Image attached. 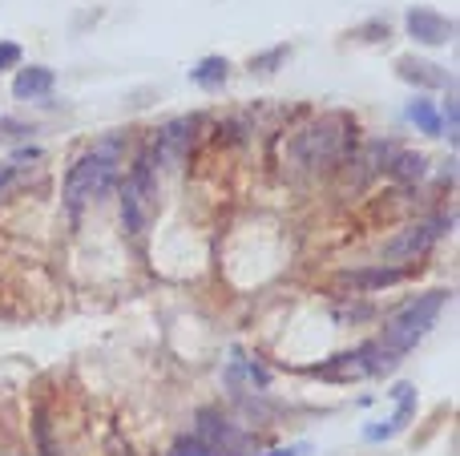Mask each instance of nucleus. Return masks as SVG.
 I'll return each mask as SVG.
<instances>
[{"instance_id": "1", "label": "nucleus", "mask_w": 460, "mask_h": 456, "mask_svg": "<svg viewBox=\"0 0 460 456\" xmlns=\"http://www.w3.org/2000/svg\"><path fill=\"white\" fill-rule=\"evenodd\" d=\"M118 166H121L118 137H105V142H97L93 150L81 153V158L73 162L69 178H65V206H69V215H81V206H85V202H93L97 194L110 190Z\"/></svg>"}, {"instance_id": "2", "label": "nucleus", "mask_w": 460, "mask_h": 456, "mask_svg": "<svg viewBox=\"0 0 460 456\" xmlns=\"http://www.w3.org/2000/svg\"><path fill=\"white\" fill-rule=\"evenodd\" d=\"M445 299H448V291H429V295H420L416 303H408L404 311H396V315L388 320V328H384V339H380V344L388 347L392 355L412 352V347L420 344L424 336H429L432 323H437V315H440V307H445Z\"/></svg>"}, {"instance_id": "3", "label": "nucleus", "mask_w": 460, "mask_h": 456, "mask_svg": "<svg viewBox=\"0 0 460 456\" xmlns=\"http://www.w3.org/2000/svg\"><path fill=\"white\" fill-rule=\"evenodd\" d=\"M351 137V121L343 113H332V118H319L315 126H307L299 137H295L291 150L299 153L303 166H327V162L343 158Z\"/></svg>"}, {"instance_id": "4", "label": "nucleus", "mask_w": 460, "mask_h": 456, "mask_svg": "<svg viewBox=\"0 0 460 456\" xmlns=\"http://www.w3.org/2000/svg\"><path fill=\"white\" fill-rule=\"evenodd\" d=\"M154 210H158V182H154L150 162H137L134 174L121 186V223L129 234H146Z\"/></svg>"}, {"instance_id": "5", "label": "nucleus", "mask_w": 460, "mask_h": 456, "mask_svg": "<svg viewBox=\"0 0 460 456\" xmlns=\"http://www.w3.org/2000/svg\"><path fill=\"white\" fill-rule=\"evenodd\" d=\"M445 226H453V218H437V223H424V226H408L404 234H396V239L384 247V259H388V263H412V259H420L424 250L445 234Z\"/></svg>"}, {"instance_id": "6", "label": "nucleus", "mask_w": 460, "mask_h": 456, "mask_svg": "<svg viewBox=\"0 0 460 456\" xmlns=\"http://www.w3.org/2000/svg\"><path fill=\"white\" fill-rule=\"evenodd\" d=\"M190 137H194V118L166 121L158 142H154V162H158L162 170H182L186 153H190Z\"/></svg>"}, {"instance_id": "7", "label": "nucleus", "mask_w": 460, "mask_h": 456, "mask_svg": "<svg viewBox=\"0 0 460 456\" xmlns=\"http://www.w3.org/2000/svg\"><path fill=\"white\" fill-rule=\"evenodd\" d=\"M408 32H412L420 45H448L456 24L448 21V16L432 13V8H412V13H408Z\"/></svg>"}, {"instance_id": "8", "label": "nucleus", "mask_w": 460, "mask_h": 456, "mask_svg": "<svg viewBox=\"0 0 460 456\" xmlns=\"http://www.w3.org/2000/svg\"><path fill=\"white\" fill-rule=\"evenodd\" d=\"M404 279L400 267H372V271H343L340 275V287H351V291H380V287H392V283Z\"/></svg>"}, {"instance_id": "9", "label": "nucleus", "mask_w": 460, "mask_h": 456, "mask_svg": "<svg viewBox=\"0 0 460 456\" xmlns=\"http://www.w3.org/2000/svg\"><path fill=\"white\" fill-rule=\"evenodd\" d=\"M392 400H396V417H392L384 428H367V436H372V441L400 433V428L412 420V412H416V388L412 384H396V388H392Z\"/></svg>"}, {"instance_id": "10", "label": "nucleus", "mask_w": 460, "mask_h": 456, "mask_svg": "<svg viewBox=\"0 0 460 456\" xmlns=\"http://www.w3.org/2000/svg\"><path fill=\"white\" fill-rule=\"evenodd\" d=\"M13 93L21 97V101L53 93V69H45V65H29V69H21L16 81H13Z\"/></svg>"}, {"instance_id": "11", "label": "nucleus", "mask_w": 460, "mask_h": 456, "mask_svg": "<svg viewBox=\"0 0 460 456\" xmlns=\"http://www.w3.org/2000/svg\"><path fill=\"white\" fill-rule=\"evenodd\" d=\"M396 73H400L404 81H412V85H424V89L445 85V73H440V65L416 61V57H400V61H396Z\"/></svg>"}, {"instance_id": "12", "label": "nucleus", "mask_w": 460, "mask_h": 456, "mask_svg": "<svg viewBox=\"0 0 460 456\" xmlns=\"http://www.w3.org/2000/svg\"><path fill=\"white\" fill-rule=\"evenodd\" d=\"M230 77V61L226 57H202L199 65L190 69V81L202 89H223V81Z\"/></svg>"}, {"instance_id": "13", "label": "nucleus", "mask_w": 460, "mask_h": 456, "mask_svg": "<svg viewBox=\"0 0 460 456\" xmlns=\"http://www.w3.org/2000/svg\"><path fill=\"white\" fill-rule=\"evenodd\" d=\"M388 170L400 178V182H416V178H424V158H420V153L396 150V153L388 158Z\"/></svg>"}, {"instance_id": "14", "label": "nucleus", "mask_w": 460, "mask_h": 456, "mask_svg": "<svg viewBox=\"0 0 460 456\" xmlns=\"http://www.w3.org/2000/svg\"><path fill=\"white\" fill-rule=\"evenodd\" d=\"M408 118H412L424 134H440V126H445V118L437 113V105H432V101H412V105H408Z\"/></svg>"}, {"instance_id": "15", "label": "nucleus", "mask_w": 460, "mask_h": 456, "mask_svg": "<svg viewBox=\"0 0 460 456\" xmlns=\"http://www.w3.org/2000/svg\"><path fill=\"white\" fill-rule=\"evenodd\" d=\"M170 456H218V452L210 449L202 436H178L174 449H170Z\"/></svg>"}, {"instance_id": "16", "label": "nucleus", "mask_w": 460, "mask_h": 456, "mask_svg": "<svg viewBox=\"0 0 460 456\" xmlns=\"http://www.w3.org/2000/svg\"><path fill=\"white\" fill-rule=\"evenodd\" d=\"M13 65H21V45H13V40H0V73L13 69Z\"/></svg>"}, {"instance_id": "17", "label": "nucleus", "mask_w": 460, "mask_h": 456, "mask_svg": "<svg viewBox=\"0 0 460 456\" xmlns=\"http://www.w3.org/2000/svg\"><path fill=\"white\" fill-rule=\"evenodd\" d=\"M283 57H287V48H275V53H267V57H254V61H251V69L270 73V65H275V61H283Z\"/></svg>"}, {"instance_id": "18", "label": "nucleus", "mask_w": 460, "mask_h": 456, "mask_svg": "<svg viewBox=\"0 0 460 456\" xmlns=\"http://www.w3.org/2000/svg\"><path fill=\"white\" fill-rule=\"evenodd\" d=\"M37 441H40V452L53 456V441H49V425H45V417H37Z\"/></svg>"}, {"instance_id": "19", "label": "nucleus", "mask_w": 460, "mask_h": 456, "mask_svg": "<svg viewBox=\"0 0 460 456\" xmlns=\"http://www.w3.org/2000/svg\"><path fill=\"white\" fill-rule=\"evenodd\" d=\"M13 178H16V170L8 166V162H0V194H4L8 186H13Z\"/></svg>"}, {"instance_id": "20", "label": "nucleus", "mask_w": 460, "mask_h": 456, "mask_svg": "<svg viewBox=\"0 0 460 456\" xmlns=\"http://www.w3.org/2000/svg\"><path fill=\"white\" fill-rule=\"evenodd\" d=\"M307 452V444H295V449H275V452H267V456H303Z\"/></svg>"}, {"instance_id": "21", "label": "nucleus", "mask_w": 460, "mask_h": 456, "mask_svg": "<svg viewBox=\"0 0 460 456\" xmlns=\"http://www.w3.org/2000/svg\"><path fill=\"white\" fill-rule=\"evenodd\" d=\"M445 118H448V129H456V101L445 105Z\"/></svg>"}]
</instances>
